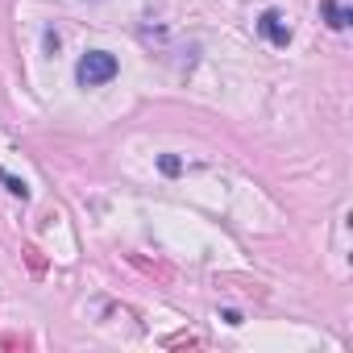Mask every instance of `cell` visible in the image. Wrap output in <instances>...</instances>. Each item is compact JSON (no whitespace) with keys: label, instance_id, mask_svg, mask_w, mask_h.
Masks as SVG:
<instances>
[{"label":"cell","instance_id":"7a4b0ae2","mask_svg":"<svg viewBox=\"0 0 353 353\" xmlns=\"http://www.w3.org/2000/svg\"><path fill=\"white\" fill-rule=\"evenodd\" d=\"M258 34H262L270 46H291V26H287L283 13H274V9H266V13L258 17Z\"/></svg>","mask_w":353,"mask_h":353},{"label":"cell","instance_id":"5b68a950","mask_svg":"<svg viewBox=\"0 0 353 353\" xmlns=\"http://www.w3.org/2000/svg\"><path fill=\"white\" fill-rule=\"evenodd\" d=\"M158 166H162V174H179V170H183V162L174 158V154H162V158H158Z\"/></svg>","mask_w":353,"mask_h":353},{"label":"cell","instance_id":"277c9868","mask_svg":"<svg viewBox=\"0 0 353 353\" xmlns=\"http://www.w3.org/2000/svg\"><path fill=\"white\" fill-rule=\"evenodd\" d=\"M0 183H5V192H13V196H30V188H26V179H13V174L9 170H0Z\"/></svg>","mask_w":353,"mask_h":353},{"label":"cell","instance_id":"6da1fadb","mask_svg":"<svg viewBox=\"0 0 353 353\" xmlns=\"http://www.w3.org/2000/svg\"><path fill=\"white\" fill-rule=\"evenodd\" d=\"M117 54H108V50H88L83 59H79V67H75V79H79V88H100V83H108V79H117Z\"/></svg>","mask_w":353,"mask_h":353},{"label":"cell","instance_id":"3957f363","mask_svg":"<svg viewBox=\"0 0 353 353\" xmlns=\"http://www.w3.org/2000/svg\"><path fill=\"white\" fill-rule=\"evenodd\" d=\"M320 9H324V21H328V30H345V26L353 21V13L341 5V0H324Z\"/></svg>","mask_w":353,"mask_h":353}]
</instances>
